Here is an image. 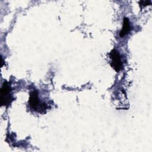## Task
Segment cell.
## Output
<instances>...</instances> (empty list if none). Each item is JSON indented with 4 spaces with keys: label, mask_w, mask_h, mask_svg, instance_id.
Segmentation results:
<instances>
[{
    "label": "cell",
    "mask_w": 152,
    "mask_h": 152,
    "mask_svg": "<svg viewBox=\"0 0 152 152\" xmlns=\"http://www.w3.org/2000/svg\"><path fill=\"white\" fill-rule=\"evenodd\" d=\"M110 56L111 58V66L116 72H119L123 66L120 53L117 50L113 49L110 53Z\"/></svg>",
    "instance_id": "cell-3"
},
{
    "label": "cell",
    "mask_w": 152,
    "mask_h": 152,
    "mask_svg": "<svg viewBox=\"0 0 152 152\" xmlns=\"http://www.w3.org/2000/svg\"><path fill=\"white\" fill-rule=\"evenodd\" d=\"M28 102L31 108L36 111L43 112V110H46V104L40 102L38 97V91L36 90L30 93Z\"/></svg>",
    "instance_id": "cell-2"
},
{
    "label": "cell",
    "mask_w": 152,
    "mask_h": 152,
    "mask_svg": "<svg viewBox=\"0 0 152 152\" xmlns=\"http://www.w3.org/2000/svg\"><path fill=\"white\" fill-rule=\"evenodd\" d=\"M140 5H149L151 3L150 1H141L139 2Z\"/></svg>",
    "instance_id": "cell-5"
},
{
    "label": "cell",
    "mask_w": 152,
    "mask_h": 152,
    "mask_svg": "<svg viewBox=\"0 0 152 152\" xmlns=\"http://www.w3.org/2000/svg\"><path fill=\"white\" fill-rule=\"evenodd\" d=\"M11 88L7 81H5L0 90V103L2 106H8L13 100L11 94Z\"/></svg>",
    "instance_id": "cell-1"
},
{
    "label": "cell",
    "mask_w": 152,
    "mask_h": 152,
    "mask_svg": "<svg viewBox=\"0 0 152 152\" xmlns=\"http://www.w3.org/2000/svg\"><path fill=\"white\" fill-rule=\"evenodd\" d=\"M130 30H131V26H130L129 20L128 18L125 17L123 20V26L119 33L120 36L122 37H124L125 36H126L127 34L129 33Z\"/></svg>",
    "instance_id": "cell-4"
}]
</instances>
